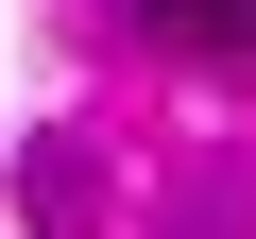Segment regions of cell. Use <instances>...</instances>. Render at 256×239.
Instances as JSON below:
<instances>
[{
  "instance_id": "1",
  "label": "cell",
  "mask_w": 256,
  "mask_h": 239,
  "mask_svg": "<svg viewBox=\"0 0 256 239\" xmlns=\"http://www.w3.org/2000/svg\"><path fill=\"white\" fill-rule=\"evenodd\" d=\"M137 34H154L171 68H222V86H256V0H137Z\"/></svg>"
},
{
  "instance_id": "2",
  "label": "cell",
  "mask_w": 256,
  "mask_h": 239,
  "mask_svg": "<svg viewBox=\"0 0 256 239\" xmlns=\"http://www.w3.org/2000/svg\"><path fill=\"white\" fill-rule=\"evenodd\" d=\"M18 222H34V239H102V154H86V137H34V154H18Z\"/></svg>"
},
{
  "instance_id": "3",
  "label": "cell",
  "mask_w": 256,
  "mask_h": 239,
  "mask_svg": "<svg viewBox=\"0 0 256 239\" xmlns=\"http://www.w3.org/2000/svg\"><path fill=\"white\" fill-rule=\"evenodd\" d=\"M154 239H256V154H222V171H188V188L154 205Z\"/></svg>"
}]
</instances>
